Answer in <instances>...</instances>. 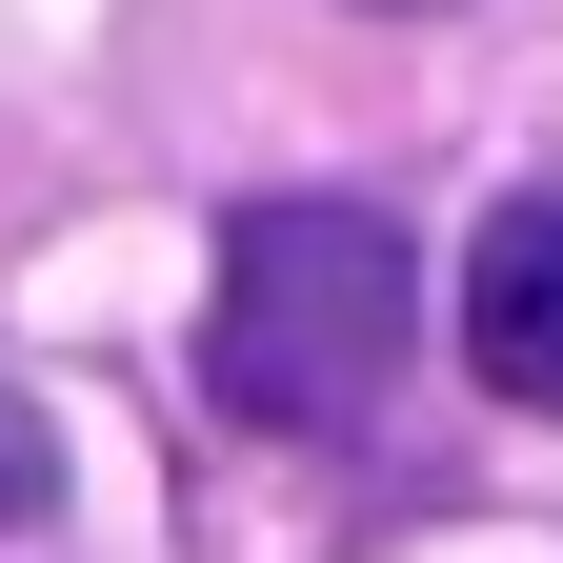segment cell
Wrapping results in <instances>:
<instances>
[{"label": "cell", "mask_w": 563, "mask_h": 563, "mask_svg": "<svg viewBox=\"0 0 563 563\" xmlns=\"http://www.w3.org/2000/svg\"><path fill=\"white\" fill-rule=\"evenodd\" d=\"M422 342V262L383 201H242L222 222V322H201V383L262 443H342Z\"/></svg>", "instance_id": "obj_1"}, {"label": "cell", "mask_w": 563, "mask_h": 563, "mask_svg": "<svg viewBox=\"0 0 563 563\" xmlns=\"http://www.w3.org/2000/svg\"><path fill=\"white\" fill-rule=\"evenodd\" d=\"M463 363L504 383V402H563V201H483V242H463Z\"/></svg>", "instance_id": "obj_2"}, {"label": "cell", "mask_w": 563, "mask_h": 563, "mask_svg": "<svg viewBox=\"0 0 563 563\" xmlns=\"http://www.w3.org/2000/svg\"><path fill=\"white\" fill-rule=\"evenodd\" d=\"M41 504H60V422L0 383V523H41Z\"/></svg>", "instance_id": "obj_3"}]
</instances>
